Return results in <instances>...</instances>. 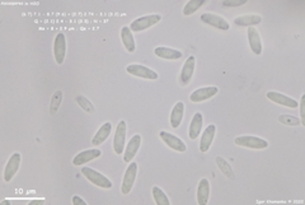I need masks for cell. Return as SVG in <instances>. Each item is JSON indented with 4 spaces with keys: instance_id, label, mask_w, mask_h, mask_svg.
Wrapping results in <instances>:
<instances>
[{
    "instance_id": "24",
    "label": "cell",
    "mask_w": 305,
    "mask_h": 205,
    "mask_svg": "<svg viewBox=\"0 0 305 205\" xmlns=\"http://www.w3.org/2000/svg\"><path fill=\"white\" fill-rule=\"evenodd\" d=\"M262 22V17L258 14H248V16H242L234 19V23L237 26H247V27H254Z\"/></svg>"
},
{
    "instance_id": "22",
    "label": "cell",
    "mask_w": 305,
    "mask_h": 205,
    "mask_svg": "<svg viewBox=\"0 0 305 205\" xmlns=\"http://www.w3.org/2000/svg\"><path fill=\"white\" fill-rule=\"evenodd\" d=\"M183 115H184V103H183V102H177L171 112L172 128L173 129L180 128L181 123H182V120H183Z\"/></svg>"
},
{
    "instance_id": "5",
    "label": "cell",
    "mask_w": 305,
    "mask_h": 205,
    "mask_svg": "<svg viewBox=\"0 0 305 205\" xmlns=\"http://www.w3.org/2000/svg\"><path fill=\"white\" fill-rule=\"evenodd\" d=\"M126 71H127L128 74L134 75V77L143 78V79H149V80L158 79V73L152 70V69H149V68L144 67V65H139V64L128 65V67L126 68Z\"/></svg>"
},
{
    "instance_id": "19",
    "label": "cell",
    "mask_w": 305,
    "mask_h": 205,
    "mask_svg": "<svg viewBox=\"0 0 305 205\" xmlns=\"http://www.w3.org/2000/svg\"><path fill=\"white\" fill-rule=\"evenodd\" d=\"M210 196V182L208 178H202L197 187V203L200 205H206Z\"/></svg>"
},
{
    "instance_id": "1",
    "label": "cell",
    "mask_w": 305,
    "mask_h": 205,
    "mask_svg": "<svg viewBox=\"0 0 305 205\" xmlns=\"http://www.w3.org/2000/svg\"><path fill=\"white\" fill-rule=\"evenodd\" d=\"M82 173L86 176L87 180H89L93 185L102 189H111L112 187V182L110 178H107L104 174L99 173L95 170L91 169V167H82Z\"/></svg>"
},
{
    "instance_id": "3",
    "label": "cell",
    "mask_w": 305,
    "mask_h": 205,
    "mask_svg": "<svg viewBox=\"0 0 305 205\" xmlns=\"http://www.w3.org/2000/svg\"><path fill=\"white\" fill-rule=\"evenodd\" d=\"M136 173H137V163L130 162L128 167L126 169L125 174H123V178H122V185H121L122 195H128V194L131 193L132 186H134L135 180H136Z\"/></svg>"
},
{
    "instance_id": "29",
    "label": "cell",
    "mask_w": 305,
    "mask_h": 205,
    "mask_svg": "<svg viewBox=\"0 0 305 205\" xmlns=\"http://www.w3.org/2000/svg\"><path fill=\"white\" fill-rule=\"evenodd\" d=\"M76 103L79 104L80 107H82V110L86 111L87 113L95 112V108H94V106H93V103L89 101L88 98L84 97V96H78V97H76Z\"/></svg>"
},
{
    "instance_id": "16",
    "label": "cell",
    "mask_w": 305,
    "mask_h": 205,
    "mask_svg": "<svg viewBox=\"0 0 305 205\" xmlns=\"http://www.w3.org/2000/svg\"><path fill=\"white\" fill-rule=\"evenodd\" d=\"M215 133H216V126L214 125V124L209 125L204 130L201 135V140H200V150H201L202 153H206L210 149L214 138H215Z\"/></svg>"
},
{
    "instance_id": "2",
    "label": "cell",
    "mask_w": 305,
    "mask_h": 205,
    "mask_svg": "<svg viewBox=\"0 0 305 205\" xmlns=\"http://www.w3.org/2000/svg\"><path fill=\"white\" fill-rule=\"evenodd\" d=\"M162 21V16L160 14H150V16L140 17V18L135 19L130 26V30L132 32H141L145 31L148 28L155 26L156 23Z\"/></svg>"
},
{
    "instance_id": "33",
    "label": "cell",
    "mask_w": 305,
    "mask_h": 205,
    "mask_svg": "<svg viewBox=\"0 0 305 205\" xmlns=\"http://www.w3.org/2000/svg\"><path fill=\"white\" fill-rule=\"evenodd\" d=\"M71 203H73L74 205H87V203L84 202V200L80 198V196L78 195H74L73 196V199H71Z\"/></svg>"
},
{
    "instance_id": "18",
    "label": "cell",
    "mask_w": 305,
    "mask_h": 205,
    "mask_svg": "<svg viewBox=\"0 0 305 205\" xmlns=\"http://www.w3.org/2000/svg\"><path fill=\"white\" fill-rule=\"evenodd\" d=\"M248 41H249L250 50L256 55H261L262 54V42H261V36H259L258 31L254 27H248Z\"/></svg>"
},
{
    "instance_id": "6",
    "label": "cell",
    "mask_w": 305,
    "mask_h": 205,
    "mask_svg": "<svg viewBox=\"0 0 305 205\" xmlns=\"http://www.w3.org/2000/svg\"><path fill=\"white\" fill-rule=\"evenodd\" d=\"M126 143V123L121 120L116 128L115 138H113V150L116 154H122Z\"/></svg>"
},
{
    "instance_id": "28",
    "label": "cell",
    "mask_w": 305,
    "mask_h": 205,
    "mask_svg": "<svg viewBox=\"0 0 305 205\" xmlns=\"http://www.w3.org/2000/svg\"><path fill=\"white\" fill-rule=\"evenodd\" d=\"M62 97H64V95H62L61 91H56V92L52 95L51 103H50V113H51V115H55L59 111V108H60L61 106V102H62Z\"/></svg>"
},
{
    "instance_id": "7",
    "label": "cell",
    "mask_w": 305,
    "mask_h": 205,
    "mask_svg": "<svg viewBox=\"0 0 305 205\" xmlns=\"http://www.w3.org/2000/svg\"><path fill=\"white\" fill-rule=\"evenodd\" d=\"M200 19L204 23H206V25L211 26L214 28H217V30H221V31H228L229 28H230V25H229V22L225 18L216 16V14H213V13H204L200 17Z\"/></svg>"
},
{
    "instance_id": "9",
    "label": "cell",
    "mask_w": 305,
    "mask_h": 205,
    "mask_svg": "<svg viewBox=\"0 0 305 205\" xmlns=\"http://www.w3.org/2000/svg\"><path fill=\"white\" fill-rule=\"evenodd\" d=\"M217 93H219L217 87H204V88L196 89L195 92L191 93L189 100L193 103H200V102H204L206 100H210L214 96H216Z\"/></svg>"
},
{
    "instance_id": "14",
    "label": "cell",
    "mask_w": 305,
    "mask_h": 205,
    "mask_svg": "<svg viewBox=\"0 0 305 205\" xmlns=\"http://www.w3.org/2000/svg\"><path fill=\"white\" fill-rule=\"evenodd\" d=\"M266 96H267V98L271 100L272 102H274V103H277V104H281V106H285V107L296 108L298 106H299V103H298L295 100L287 97V96L282 95V93L270 91V92H267V95Z\"/></svg>"
},
{
    "instance_id": "27",
    "label": "cell",
    "mask_w": 305,
    "mask_h": 205,
    "mask_svg": "<svg viewBox=\"0 0 305 205\" xmlns=\"http://www.w3.org/2000/svg\"><path fill=\"white\" fill-rule=\"evenodd\" d=\"M152 198L156 205H171V202L168 199V196L162 189H159L158 186L152 187Z\"/></svg>"
},
{
    "instance_id": "23",
    "label": "cell",
    "mask_w": 305,
    "mask_h": 205,
    "mask_svg": "<svg viewBox=\"0 0 305 205\" xmlns=\"http://www.w3.org/2000/svg\"><path fill=\"white\" fill-rule=\"evenodd\" d=\"M121 40L123 42V46L127 50L128 52H134L136 49V45H135V38L132 36V31L130 30V27H122L121 30Z\"/></svg>"
},
{
    "instance_id": "30",
    "label": "cell",
    "mask_w": 305,
    "mask_h": 205,
    "mask_svg": "<svg viewBox=\"0 0 305 205\" xmlns=\"http://www.w3.org/2000/svg\"><path fill=\"white\" fill-rule=\"evenodd\" d=\"M278 121L281 124L287 126H299L302 125V121H300L299 117L291 116V115H280L278 116Z\"/></svg>"
},
{
    "instance_id": "21",
    "label": "cell",
    "mask_w": 305,
    "mask_h": 205,
    "mask_svg": "<svg viewBox=\"0 0 305 205\" xmlns=\"http://www.w3.org/2000/svg\"><path fill=\"white\" fill-rule=\"evenodd\" d=\"M154 54H155L158 58L165 59V60H177V59L182 58V52L180 50L176 49H169V47H156L154 50Z\"/></svg>"
},
{
    "instance_id": "26",
    "label": "cell",
    "mask_w": 305,
    "mask_h": 205,
    "mask_svg": "<svg viewBox=\"0 0 305 205\" xmlns=\"http://www.w3.org/2000/svg\"><path fill=\"white\" fill-rule=\"evenodd\" d=\"M205 4H206L205 0H189L188 3L184 5V8H183V14H184V16H191V14H193L195 12H197Z\"/></svg>"
},
{
    "instance_id": "4",
    "label": "cell",
    "mask_w": 305,
    "mask_h": 205,
    "mask_svg": "<svg viewBox=\"0 0 305 205\" xmlns=\"http://www.w3.org/2000/svg\"><path fill=\"white\" fill-rule=\"evenodd\" d=\"M234 143L239 147L250 148V149H266L269 147V141L265 139L257 138V137H238L234 139Z\"/></svg>"
},
{
    "instance_id": "20",
    "label": "cell",
    "mask_w": 305,
    "mask_h": 205,
    "mask_svg": "<svg viewBox=\"0 0 305 205\" xmlns=\"http://www.w3.org/2000/svg\"><path fill=\"white\" fill-rule=\"evenodd\" d=\"M111 133H112V124L104 123L101 128L98 129L97 134H94V137L92 139V144L93 145H101L102 143L107 140Z\"/></svg>"
},
{
    "instance_id": "10",
    "label": "cell",
    "mask_w": 305,
    "mask_h": 205,
    "mask_svg": "<svg viewBox=\"0 0 305 205\" xmlns=\"http://www.w3.org/2000/svg\"><path fill=\"white\" fill-rule=\"evenodd\" d=\"M65 54H66V38L62 32L56 34L55 41H54V56L58 64H62L65 60Z\"/></svg>"
},
{
    "instance_id": "32",
    "label": "cell",
    "mask_w": 305,
    "mask_h": 205,
    "mask_svg": "<svg viewBox=\"0 0 305 205\" xmlns=\"http://www.w3.org/2000/svg\"><path fill=\"white\" fill-rule=\"evenodd\" d=\"M304 104H305V95L302 96V100L299 102L300 106V121H302V125L305 126V111H304Z\"/></svg>"
},
{
    "instance_id": "31",
    "label": "cell",
    "mask_w": 305,
    "mask_h": 205,
    "mask_svg": "<svg viewBox=\"0 0 305 205\" xmlns=\"http://www.w3.org/2000/svg\"><path fill=\"white\" fill-rule=\"evenodd\" d=\"M247 3V0H226V1H223V5L226 6V8H235V6H241L244 5Z\"/></svg>"
},
{
    "instance_id": "25",
    "label": "cell",
    "mask_w": 305,
    "mask_h": 205,
    "mask_svg": "<svg viewBox=\"0 0 305 205\" xmlns=\"http://www.w3.org/2000/svg\"><path fill=\"white\" fill-rule=\"evenodd\" d=\"M216 165H217V167H219V169H220V171H221L224 173V176H226V177L230 178V180H234V178H235L234 171H233L232 166H230L228 163V161H225V159H224L223 157H217V158H216Z\"/></svg>"
},
{
    "instance_id": "8",
    "label": "cell",
    "mask_w": 305,
    "mask_h": 205,
    "mask_svg": "<svg viewBox=\"0 0 305 205\" xmlns=\"http://www.w3.org/2000/svg\"><path fill=\"white\" fill-rule=\"evenodd\" d=\"M159 137L162 138V140L167 144L168 147L171 148V149L176 150V152H181V153H183V152H186L187 150V147H186V144H184V141L181 140L178 137L171 134V133L162 130V132L159 133Z\"/></svg>"
},
{
    "instance_id": "13",
    "label": "cell",
    "mask_w": 305,
    "mask_h": 205,
    "mask_svg": "<svg viewBox=\"0 0 305 205\" xmlns=\"http://www.w3.org/2000/svg\"><path fill=\"white\" fill-rule=\"evenodd\" d=\"M195 67H196L195 56H189V58L186 60V63H184V65H183L182 71H181V86L183 87L188 86V83L191 82V79H192Z\"/></svg>"
},
{
    "instance_id": "15",
    "label": "cell",
    "mask_w": 305,
    "mask_h": 205,
    "mask_svg": "<svg viewBox=\"0 0 305 205\" xmlns=\"http://www.w3.org/2000/svg\"><path fill=\"white\" fill-rule=\"evenodd\" d=\"M102 156V152L99 149H88L84 150V152H80V153L76 154L73 159L74 166H83L87 165V163L92 162L93 159L98 158V157Z\"/></svg>"
},
{
    "instance_id": "17",
    "label": "cell",
    "mask_w": 305,
    "mask_h": 205,
    "mask_svg": "<svg viewBox=\"0 0 305 205\" xmlns=\"http://www.w3.org/2000/svg\"><path fill=\"white\" fill-rule=\"evenodd\" d=\"M202 126H204V116H202L201 112H196L192 120H191V124H189L188 137L191 140H195V139L198 138V135L201 134Z\"/></svg>"
},
{
    "instance_id": "12",
    "label": "cell",
    "mask_w": 305,
    "mask_h": 205,
    "mask_svg": "<svg viewBox=\"0 0 305 205\" xmlns=\"http://www.w3.org/2000/svg\"><path fill=\"white\" fill-rule=\"evenodd\" d=\"M140 145H141V135L140 134L134 135V137L128 140L127 145H126L125 152H123V161H125L126 163L132 162L134 157L136 156L137 150L140 149Z\"/></svg>"
},
{
    "instance_id": "11",
    "label": "cell",
    "mask_w": 305,
    "mask_h": 205,
    "mask_svg": "<svg viewBox=\"0 0 305 205\" xmlns=\"http://www.w3.org/2000/svg\"><path fill=\"white\" fill-rule=\"evenodd\" d=\"M21 161H22V157L19 153H13L10 156L9 161L6 163L5 169H4V180L6 182H9L13 177L15 176V173L18 172L19 170V166H21Z\"/></svg>"
}]
</instances>
